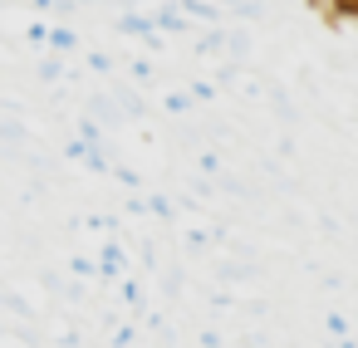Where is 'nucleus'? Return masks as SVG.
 Wrapping results in <instances>:
<instances>
[{"instance_id": "obj_3", "label": "nucleus", "mask_w": 358, "mask_h": 348, "mask_svg": "<svg viewBox=\"0 0 358 348\" xmlns=\"http://www.w3.org/2000/svg\"><path fill=\"white\" fill-rule=\"evenodd\" d=\"M113 30H118V35L143 40V35H152V15H143V10H123V15L113 20Z\"/></svg>"}, {"instance_id": "obj_2", "label": "nucleus", "mask_w": 358, "mask_h": 348, "mask_svg": "<svg viewBox=\"0 0 358 348\" xmlns=\"http://www.w3.org/2000/svg\"><path fill=\"white\" fill-rule=\"evenodd\" d=\"M99 255H103V265H99V275H108V280H123V275H128V250H123L118 240H108V245H103Z\"/></svg>"}, {"instance_id": "obj_12", "label": "nucleus", "mask_w": 358, "mask_h": 348, "mask_svg": "<svg viewBox=\"0 0 358 348\" xmlns=\"http://www.w3.org/2000/svg\"><path fill=\"white\" fill-rule=\"evenodd\" d=\"M74 6H99V0H74Z\"/></svg>"}, {"instance_id": "obj_13", "label": "nucleus", "mask_w": 358, "mask_h": 348, "mask_svg": "<svg viewBox=\"0 0 358 348\" xmlns=\"http://www.w3.org/2000/svg\"><path fill=\"white\" fill-rule=\"evenodd\" d=\"M0 40H6V35H0Z\"/></svg>"}, {"instance_id": "obj_1", "label": "nucleus", "mask_w": 358, "mask_h": 348, "mask_svg": "<svg viewBox=\"0 0 358 348\" xmlns=\"http://www.w3.org/2000/svg\"><path fill=\"white\" fill-rule=\"evenodd\" d=\"M152 30H162V35H192V20L182 15V6H157L152 10Z\"/></svg>"}, {"instance_id": "obj_7", "label": "nucleus", "mask_w": 358, "mask_h": 348, "mask_svg": "<svg viewBox=\"0 0 358 348\" xmlns=\"http://www.w3.org/2000/svg\"><path fill=\"white\" fill-rule=\"evenodd\" d=\"M162 108H167L172 118H187V113H192L196 103H192V94H187V89H172V94L162 99Z\"/></svg>"}, {"instance_id": "obj_5", "label": "nucleus", "mask_w": 358, "mask_h": 348, "mask_svg": "<svg viewBox=\"0 0 358 348\" xmlns=\"http://www.w3.org/2000/svg\"><path fill=\"white\" fill-rule=\"evenodd\" d=\"M35 74H40V84H55V79H64V55H59V50H50V55L40 59V69H35Z\"/></svg>"}, {"instance_id": "obj_8", "label": "nucleus", "mask_w": 358, "mask_h": 348, "mask_svg": "<svg viewBox=\"0 0 358 348\" xmlns=\"http://www.w3.org/2000/svg\"><path fill=\"white\" fill-rule=\"evenodd\" d=\"M69 275H79V280H84V275H89V280H99V265H94L89 255H69Z\"/></svg>"}, {"instance_id": "obj_9", "label": "nucleus", "mask_w": 358, "mask_h": 348, "mask_svg": "<svg viewBox=\"0 0 358 348\" xmlns=\"http://www.w3.org/2000/svg\"><path fill=\"white\" fill-rule=\"evenodd\" d=\"M113 348H138V324H118L113 328Z\"/></svg>"}, {"instance_id": "obj_10", "label": "nucleus", "mask_w": 358, "mask_h": 348, "mask_svg": "<svg viewBox=\"0 0 358 348\" xmlns=\"http://www.w3.org/2000/svg\"><path fill=\"white\" fill-rule=\"evenodd\" d=\"M89 69H94V74H113V59H108L103 50H89Z\"/></svg>"}, {"instance_id": "obj_6", "label": "nucleus", "mask_w": 358, "mask_h": 348, "mask_svg": "<svg viewBox=\"0 0 358 348\" xmlns=\"http://www.w3.org/2000/svg\"><path fill=\"white\" fill-rule=\"evenodd\" d=\"M187 94H192V103H206V108H211V103L221 99V89H216L211 79H201V74H196V79L187 84Z\"/></svg>"}, {"instance_id": "obj_11", "label": "nucleus", "mask_w": 358, "mask_h": 348, "mask_svg": "<svg viewBox=\"0 0 358 348\" xmlns=\"http://www.w3.org/2000/svg\"><path fill=\"white\" fill-rule=\"evenodd\" d=\"M196 338H201V348H221V333H216V328H201Z\"/></svg>"}, {"instance_id": "obj_4", "label": "nucleus", "mask_w": 358, "mask_h": 348, "mask_svg": "<svg viewBox=\"0 0 358 348\" xmlns=\"http://www.w3.org/2000/svg\"><path fill=\"white\" fill-rule=\"evenodd\" d=\"M50 50H59V55H74V50H84V40L74 35V30H64V25H50V40H45Z\"/></svg>"}]
</instances>
